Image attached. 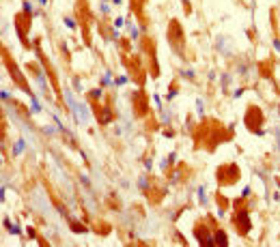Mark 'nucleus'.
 <instances>
[{"label": "nucleus", "mask_w": 280, "mask_h": 247, "mask_svg": "<svg viewBox=\"0 0 280 247\" xmlns=\"http://www.w3.org/2000/svg\"><path fill=\"white\" fill-rule=\"evenodd\" d=\"M261 110L259 108H250L248 110V114H246V125H248V129H252L254 133H259V135H263V129H259L256 125L261 122Z\"/></svg>", "instance_id": "1"}, {"label": "nucleus", "mask_w": 280, "mask_h": 247, "mask_svg": "<svg viewBox=\"0 0 280 247\" xmlns=\"http://www.w3.org/2000/svg\"><path fill=\"white\" fill-rule=\"evenodd\" d=\"M235 224H237L239 234H248V232H250V217H248V211H239V213L235 215Z\"/></svg>", "instance_id": "2"}, {"label": "nucleus", "mask_w": 280, "mask_h": 247, "mask_svg": "<svg viewBox=\"0 0 280 247\" xmlns=\"http://www.w3.org/2000/svg\"><path fill=\"white\" fill-rule=\"evenodd\" d=\"M110 120H112V112H110V108H104L99 112V122H101V125H108Z\"/></svg>", "instance_id": "3"}, {"label": "nucleus", "mask_w": 280, "mask_h": 247, "mask_svg": "<svg viewBox=\"0 0 280 247\" xmlns=\"http://www.w3.org/2000/svg\"><path fill=\"white\" fill-rule=\"evenodd\" d=\"M216 245H220V247H226V245H228V243H226V234H224L222 230L216 232Z\"/></svg>", "instance_id": "4"}, {"label": "nucleus", "mask_w": 280, "mask_h": 247, "mask_svg": "<svg viewBox=\"0 0 280 247\" xmlns=\"http://www.w3.org/2000/svg\"><path fill=\"white\" fill-rule=\"evenodd\" d=\"M65 24H67V26H69V28H76V22H73L71 17H67V19H65Z\"/></svg>", "instance_id": "5"}, {"label": "nucleus", "mask_w": 280, "mask_h": 247, "mask_svg": "<svg viewBox=\"0 0 280 247\" xmlns=\"http://www.w3.org/2000/svg\"><path fill=\"white\" fill-rule=\"evenodd\" d=\"M90 97H93V99H99V97H101V90H97V88H95V90L90 92Z\"/></svg>", "instance_id": "6"}, {"label": "nucleus", "mask_w": 280, "mask_h": 247, "mask_svg": "<svg viewBox=\"0 0 280 247\" xmlns=\"http://www.w3.org/2000/svg\"><path fill=\"white\" fill-rule=\"evenodd\" d=\"M41 108H39V103H37V99H32V112H39Z\"/></svg>", "instance_id": "7"}, {"label": "nucleus", "mask_w": 280, "mask_h": 247, "mask_svg": "<svg viewBox=\"0 0 280 247\" xmlns=\"http://www.w3.org/2000/svg\"><path fill=\"white\" fill-rule=\"evenodd\" d=\"M24 11H26V13H30V11H32V7H30V2H24Z\"/></svg>", "instance_id": "8"}, {"label": "nucleus", "mask_w": 280, "mask_h": 247, "mask_svg": "<svg viewBox=\"0 0 280 247\" xmlns=\"http://www.w3.org/2000/svg\"><path fill=\"white\" fill-rule=\"evenodd\" d=\"M274 45H276V49L280 52V41H274Z\"/></svg>", "instance_id": "9"}, {"label": "nucleus", "mask_w": 280, "mask_h": 247, "mask_svg": "<svg viewBox=\"0 0 280 247\" xmlns=\"http://www.w3.org/2000/svg\"><path fill=\"white\" fill-rule=\"evenodd\" d=\"M114 5H121V0H114Z\"/></svg>", "instance_id": "10"}, {"label": "nucleus", "mask_w": 280, "mask_h": 247, "mask_svg": "<svg viewBox=\"0 0 280 247\" xmlns=\"http://www.w3.org/2000/svg\"><path fill=\"white\" fill-rule=\"evenodd\" d=\"M39 2H41V5H45V2H48V0H39Z\"/></svg>", "instance_id": "11"}]
</instances>
